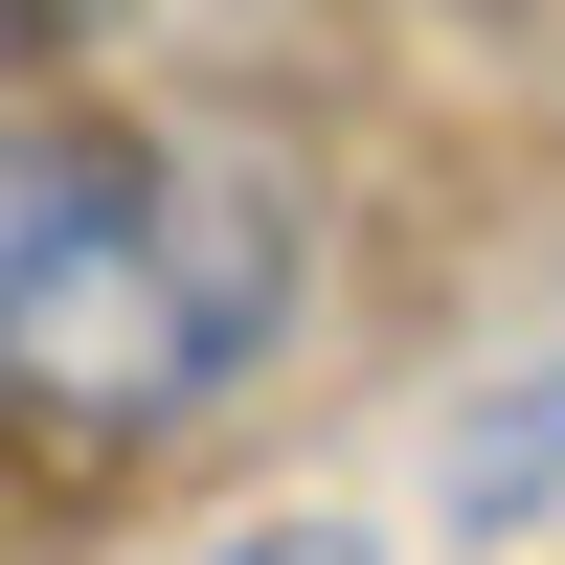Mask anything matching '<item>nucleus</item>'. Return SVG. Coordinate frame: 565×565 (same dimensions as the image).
<instances>
[{
    "mask_svg": "<svg viewBox=\"0 0 565 565\" xmlns=\"http://www.w3.org/2000/svg\"><path fill=\"white\" fill-rule=\"evenodd\" d=\"M295 181L159 114H23L0 159V385L68 452H159L295 340Z\"/></svg>",
    "mask_w": 565,
    "mask_h": 565,
    "instance_id": "1",
    "label": "nucleus"
},
{
    "mask_svg": "<svg viewBox=\"0 0 565 565\" xmlns=\"http://www.w3.org/2000/svg\"><path fill=\"white\" fill-rule=\"evenodd\" d=\"M181 565H385L362 521H249V543H181Z\"/></svg>",
    "mask_w": 565,
    "mask_h": 565,
    "instance_id": "2",
    "label": "nucleus"
}]
</instances>
